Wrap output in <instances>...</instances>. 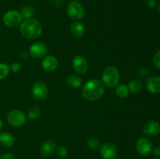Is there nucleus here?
I'll return each instance as SVG.
<instances>
[{"label":"nucleus","instance_id":"1","mask_svg":"<svg viewBox=\"0 0 160 159\" xmlns=\"http://www.w3.org/2000/svg\"><path fill=\"white\" fill-rule=\"evenodd\" d=\"M105 92L104 84L97 79L88 81L82 87L81 94L83 98L88 101H95L103 96Z\"/></svg>","mask_w":160,"mask_h":159},{"label":"nucleus","instance_id":"2","mask_svg":"<svg viewBox=\"0 0 160 159\" xmlns=\"http://www.w3.org/2000/svg\"><path fill=\"white\" fill-rule=\"evenodd\" d=\"M20 31L23 37L29 40L38 38L42 34V25L35 19L25 20L20 25Z\"/></svg>","mask_w":160,"mask_h":159},{"label":"nucleus","instance_id":"3","mask_svg":"<svg viewBox=\"0 0 160 159\" xmlns=\"http://www.w3.org/2000/svg\"><path fill=\"white\" fill-rule=\"evenodd\" d=\"M120 79V71L114 65H109L106 67L102 74L103 84L109 88H116L119 85Z\"/></svg>","mask_w":160,"mask_h":159},{"label":"nucleus","instance_id":"4","mask_svg":"<svg viewBox=\"0 0 160 159\" xmlns=\"http://www.w3.org/2000/svg\"><path fill=\"white\" fill-rule=\"evenodd\" d=\"M67 16L73 20H80L84 17L85 10L84 7L81 2L78 1H72L67 5Z\"/></svg>","mask_w":160,"mask_h":159},{"label":"nucleus","instance_id":"5","mask_svg":"<svg viewBox=\"0 0 160 159\" xmlns=\"http://www.w3.org/2000/svg\"><path fill=\"white\" fill-rule=\"evenodd\" d=\"M22 20H23V18L20 15V12L13 9L7 11L2 17L3 23L6 26L10 28L20 26L22 23Z\"/></svg>","mask_w":160,"mask_h":159},{"label":"nucleus","instance_id":"6","mask_svg":"<svg viewBox=\"0 0 160 159\" xmlns=\"http://www.w3.org/2000/svg\"><path fill=\"white\" fill-rule=\"evenodd\" d=\"M7 121L12 126L21 127L27 121L26 115L20 109H12L8 113Z\"/></svg>","mask_w":160,"mask_h":159},{"label":"nucleus","instance_id":"7","mask_svg":"<svg viewBox=\"0 0 160 159\" xmlns=\"http://www.w3.org/2000/svg\"><path fill=\"white\" fill-rule=\"evenodd\" d=\"M31 94L34 99L38 101L45 100L48 94V87L42 81H37L33 84L32 88H31Z\"/></svg>","mask_w":160,"mask_h":159},{"label":"nucleus","instance_id":"8","mask_svg":"<svg viewBox=\"0 0 160 159\" xmlns=\"http://www.w3.org/2000/svg\"><path fill=\"white\" fill-rule=\"evenodd\" d=\"M153 145L148 137H141L136 142V150L142 156H148L152 153Z\"/></svg>","mask_w":160,"mask_h":159},{"label":"nucleus","instance_id":"9","mask_svg":"<svg viewBox=\"0 0 160 159\" xmlns=\"http://www.w3.org/2000/svg\"><path fill=\"white\" fill-rule=\"evenodd\" d=\"M72 65H73V68L75 70V72L79 73V74H84L88 70V60L85 57H84L81 55H78L73 58Z\"/></svg>","mask_w":160,"mask_h":159},{"label":"nucleus","instance_id":"10","mask_svg":"<svg viewBox=\"0 0 160 159\" xmlns=\"http://www.w3.org/2000/svg\"><path fill=\"white\" fill-rule=\"evenodd\" d=\"M100 154L103 159H117L118 151L112 143H105L100 147Z\"/></svg>","mask_w":160,"mask_h":159},{"label":"nucleus","instance_id":"11","mask_svg":"<svg viewBox=\"0 0 160 159\" xmlns=\"http://www.w3.org/2000/svg\"><path fill=\"white\" fill-rule=\"evenodd\" d=\"M30 55L35 59L45 58L48 53V48L42 42H35L32 44L29 49Z\"/></svg>","mask_w":160,"mask_h":159},{"label":"nucleus","instance_id":"12","mask_svg":"<svg viewBox=\"0 0 160 159\" xmlns=\"http://www.w3.org/2000/svg\"><path fill=\"white\" fill-rule=\"evenodd\" d=\"M142 131L145 136L156 137L160 132V124L156 120H150L144 125Z\"/></svg>","mask_w":160,"mask_h":159},{"label":"nucleus","instance_id":"13","mask_svg":"<svg viewBox=\"0 0 160 159\" xmlns=\"http://www.w3.org/2000/svg\"><path fill=\"white\" fill-rule=\"evenodd\" d=\"M59 66V61L55 56L46 55L42 62V67L45 71L52 73Z\"/></svg>","mask_w":160,"mask_h":159},{"label":"nucleus","instance_id":"14","mask_svg":"<svg viewBox=\"0 0 160 159\" xmlns=\"http://www.w3.org/2000/svg\"><path fill=\"white\" fill-rule=\"evenodd\" d=\"M145 87L149 93H160V76H153L148 78L145 83Z\"/></svg>","mask_w":160,"mask_h":159},{"label":"nucleus","instance_id":"15","mask_svg":"<svg viewBox=\"0 0 160 159\" xmlns=\"http://www.w3.org/2000/svg\"><path fill=\"white\" fill-rule=\"evenodd\" d=\"M56 144L52 140H48L44 142L40 148V153L44 157L51 155L53 151L56 150Z\"/></svg>","mask_w":160,"mask_h":159},{"label":"nucleus","instance_id":"16","mask_svg":"<svg viewBox=\"0 0 160 159\" xmlns=\"http://www.w3.org/2000/svg\"><path fill=\"white\" fill-rule=\"evenodd\" d=\"M85 28H84V24L81 22H74L70 26V33L72 36L77 38H80L84 34Z\"/></svg>","mask_w":160,"mask_h":159},{"label":"nucleus","instance_id":"17","mask_svg":"<svg viewBox=\"0 0 160 159\" xmlns=\"http://www.w3.org/2000/svg\"><path fill=\"white\" fill-rule=\"evenodd\" d=\"M15 143V138L9 132H0V144L5 147H10Z\"/></svg>","mask_w":160,"mask_h":159},{"label":"nucleus","instance_id":"18","mask_svg":"<svg viewBox=\"0 0 160 159\" xmlns=\"http://www.w3.org/2000/svg\"><path fill=\"white\" fill-rule=\"evenodd\" d=\"M129 91L132 94H138L142 91L143 88V84L142 80L138 79H133L129 81L128 85Z\"/></svg>","mask_w":160,"mask_h":159},{"label":"nucleus","instance_id":"19","mask_svg":"<svg viewBox=\"0 0 160 159\" xmlns=\"http://www.w3.org/2000/svg\"><path fill=\"white\" fill-rule=\"evenodd\" d=\"M67 84L70 88H79L83 84V80L78 75H71L67 80Z\"/></svg>","mask_w":160,"mask_h":159},{"label":"nucleus","instance_id":"20","mask_svg":"<svg viewBox=\"0 0 160 159\" xmlns=\"http://www.w3.org/2000/svg\"><path fill=\"white\" fill-rule=\"evenodd\" d=\"M129 89L125 84H120L116 87V95L120 99H124L129 95Z\"/></svg>","mask_w":160,"mask_h":159},{"label":"nucleus","instance_id":"21","mask_svg":"<svg viewBox=\"0 0 160 159\" xmlns=\"http://www.w3.org/2000/svg\"><path fill=\"white\" fill-rule=\"evenodd\" d=\"M20 12L23 20H29V19L32 18V17L34 16V10L31 6H25L22 8Z\"/></svg>","mask_w":160,"mask_h":159},{"label":"nucleus","instance_id":"22","mask_svg":"<svg viewBox=\"0 0 160 159\" xmlns=\"http://www.w3.org/2000/svg\"><path fill=\"white\" fill-rule=\"evenodd\" d=\"M41 110L38 107H31L28 110V117L31 120H36L40 117Z\"/></svg>","mask_w":160,"mask_h":159},{"label":"nucleus","instance_id":"23","mask_svg":"<svg viewBox=\"0 0 160 159\" xmlns=\"http://www.w3.org/2000/svg\"><path fill=\"white\" fill-rule=\"evenodd\" d=\"M87 145L91 149H97L100 146V140L97 137H89L87 140Z\"/></svg>","mask_w":160,"mask_h":159},{"label":"nucleus","instance_id":"24","mask_svg":"<svg viewBox=\"0 0 160 159\" xmlns=\"http://www.w3.org/2000/svg\"><path fill=\"white\" fill-rule=\"evenodd\" d=\"M10 69L8 65L5 63H0V80H4L9 75Z\"/></svg>","mask_w":160,"mask_h":159},{"label":"nucleus","instance_id":"25","mask_svg":"<svg viewBox=\"0 0 160 159\" xmlns=\"http://www.w3.org/2000/svg\"><path fill=\"white\" fill-rule=\"evenodd\" d=\"M56 156L59 158H66L68 156V151L64 146H59L56 148Z\"/></svg>","mask_w":160,"mask_h":159},{"label":"nucleus","instance_id":"26","mask_svg":"<svg viewBox=\"0 0 160 159\" xmlns=\"http://www.w3.org/2000/svg\"><path fill=\"white\" fill-rule=\"evenodd\" d=\"M153 63L155 66L160 70V50L158 51L153 56Z\"/></svg>","mask_w":160,"mask_h":159},{"label":"nucleus","instance_id":"27","mask_svg":"<svg viewBox=\"0 0 160 159\" xmlns=\"http://www.w3.org/2000/svg\"><path fill=\"white\" fill-rule=\"evenodd\" d=\"M9 69H10V70L12 73H17V72L20 71V69H21V65H20L19 62H13V63L9 66Z\"/></svg>","mask_w":160,"mask_h":159},{"label":"nucleus","instance_id":"28","mask_svg":"<svg viewBox=\"0 0 160 159\" xmlns=\"http://www.w3.org/2000/svg\"><path fill=\"white\" fill-rule=\"evenodd\" d=\"M138 75L141 78H145L148 75V70L145 68H141L138 70Z\"/></svg>","mask_w":160,"mask_h":159},{"label":"nucleus","instance_id":"29","mask_svg":"<svg viewBox=\"0 0 160 159\" xmlns=\"http://www.w3.org/2000/svg\"><path fill=\"white\" fill-rule=\"evenodd\" d=\"M0 159H16V157L10 153H4L0 155Z\"/></svg>","mask_w":160,"mask_h":159},{"label":"nucleus","instance_id":"30","mask_svg":"<svg viewBox=\"0 0 160 159\" xmlns=\"http://www.w3.org/2000/svg\"><path fill=\"white\" fill-rule=\"evenodd\" d=\"M156 0H147L146 1V5L148 7L151 8V9H153L156 6Z\"/></svg>","mask_w":160,"mask_h":159},{"label":"nucleus","instance_id":"31","mask_svg":"<svg viewBox=\"0 0 160 159\" xmlns=\"http://www.w3.org/2000/svg\"><path fill=\"white\" fill-rule=\"evenodd\" d=\"M152 151L155 155L157 156V157H160V146L155 147L152 149Z\"/></svg>","mask_w":160,"mask_h":159},{"label":"nucleus","instance_id":"32","mask_svg":"<svg viewBox=\"0 0 160 159\" xmlns=\"http://www.w3.org/2000/svg\"><path fill=\"white\" fill-rule=\"evenodd\" d=\"M2 126H3L2 120L1 118H0V130H1V129H2Z\"/></svg>","mask_w":160,"mask_h":159},{"label":"nucleus","instance_id":"33","mask_svg":"<svg viewBox=\"0 0 160 159\" xmlns=\"http://www.w3.org/2000/svg\"><path fill=\"white\" fill-rule=\"evenodd\" d=\"M159 12H160V3H159Z\"/></svg>","mask_w":160,"mask_h":159},{"label":"nucleus","instance_id":"34","mask_svg":"<svg viewBox=\"0 0 160 159\" xmlns=\"http://www.w3.org/2000/svg\"><path fill=\"white\" fill-rule=\"evenodd\" d=\"M155 159H160V158H159V157H158V158H155Z\"/></svg>","mask_w":160,"mask_h":159},{"label":"nucleus","instance_id":"35","mask_svg":"<svg viewBox=\"0 0 160 159\" xmlns=\"http://www.w3.org/2000/svg\"><path fill=\"white\" fill-rule=\"evenodd\" d=\"M75 1H78V0H75Z\"/></svg>","mask_w":160,"mask_h":159}]
</instances>
